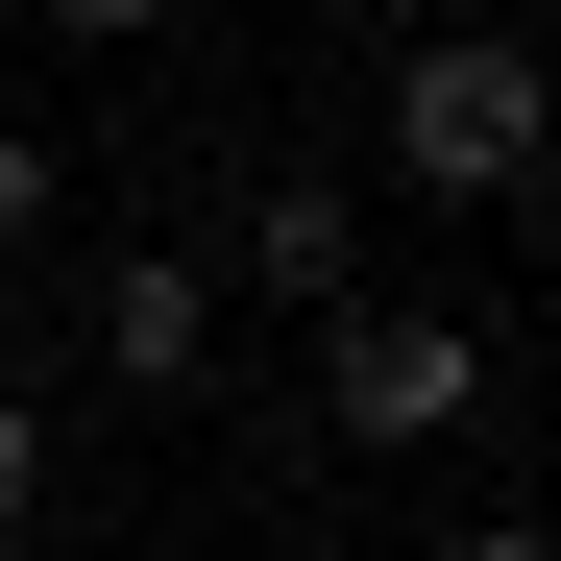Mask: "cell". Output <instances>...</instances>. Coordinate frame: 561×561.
I'll list each match as a JSON object with an SVG mask.
<instances>
[{
    "instance_id": "3957f363",
    "label": "cell",
    "mask_w": 561,
    "mask_h": 561,
    "mask_svg": "<svg viewBox=\"0 0 561 561\" xmlns=\"http://www.w3.org/2000/svg\"><path fill=\"white\" fill-rule=\"evenodd\" d=\"M244 294H294V318L366 294V196H342V171H268V196H244Z\"/></svg>"
},
{
    "instance_id": "8992f818",
    "label": "cell",
    "mask_w": 561,
    "mask_h": 561,
    "mask_svg": "<svg viewBox=\"0 0 561 561\" xmlns=\"http://www.w3.org/2000/svg\"><path fill=\"white\" fill-rule=\"evenodd\" d=\"M25 513H49V415L0 391V537H25Z\"/></svg>"
},
{
    "instance_id": "9c48e42d",
    "label": "cell",
    "mask_w": 561,
    "mask_h": 561,
    "mask_svg": "<svg viewBox=\"0 0 561 561\" xmlns=\"http://www.w3.org/2000/svg\"><path fill=\"white\" fill-rule=\"evenodd\" d=\"M244 561H318V537H244Z\"/></svg>"
},
{
    "instance_id": "5b68a950",
    "label": "cell",
    "mask_w": 561,
    "mask_h": 561,
    "mask_svg": "<svg viewBox=\"0 0 561 561\" xmlns=\"http://www.w3.org/2000/svg\"><path fill=\"white\" fill-rule=\"evenodd\" d=\"M25 244H49V147L0 123V268H25Z\"/></svg>"
},
{
    "instance_id": "7a4b0ae2",
    "label": "cell",
    "mask_w": 561,
    "mask_h": 561,
    "mask_svg": "<svg viewBox=\"0 0 561 561\" xmlns=\"http://www.w3.org/2000/svg\"><path fill=\"white\" fill-rule=\"evenodd\" d=\"M463 391H489L463 318H415V294H342V318H318V439H439Z\"/></svg>"
},
{
    "instance_id": "6da1fadb",
    "label": "cell",
    "mask_w": 561,
    "mask_h": 561,
    "mask_svg": "<svg viewBox=\"0 0 561 561\" xmlns=\"http://www.w3.org/2000/svg\"><path fill=\"white\" fill-rule=\"evenodd\" d=\"M537 147H561V73L513 25H391V171L415 196H513Z\"/></svg>"
},
{
    "instance_id": "277c9868",
    "label": "cell",
    "mask_w": 561,
    "mask_h": 561,
    "mask_svg": "<svg viewBox=\"0 0 561 561\" xmlns=\"http://www.w3.org/2000/svg\"><path fill=\"white\" fill-rule=\"evenodd\" d=\"M99 366H123V391H196V366H220V294H196V268H99Z\"/></svg>"
},
{
    "instance_id": "52a82bcc",
    "label": "cell",
    "mask_w": 561,
    "mask_h": 561,
    "mask_svg": "<svg viewBox=\"0 0 561 561\" xmlns=\"http://www.w3.org/2000/svg\"><path fill=\"white\" fill-rule=\"evenodd\" d=\"M25 25H73V49H147V25H171V0H25Z\"/></svg>"
},
{
    "instance_id": "ba28073f",
    "label": "cell",
    "mask_w": 561,
    "mask_h": 561,
    "mask_svg": "<svg viewBox=\"0 0 561 561\" xmlns=\"http://www.w3.org/2000/svg\"><path fill=\"white\" fill-rule=\"evenodd\" d=\"M439 561H561V537H513V513H489V537H439Z\"/></svg>"
}]
</instances>
